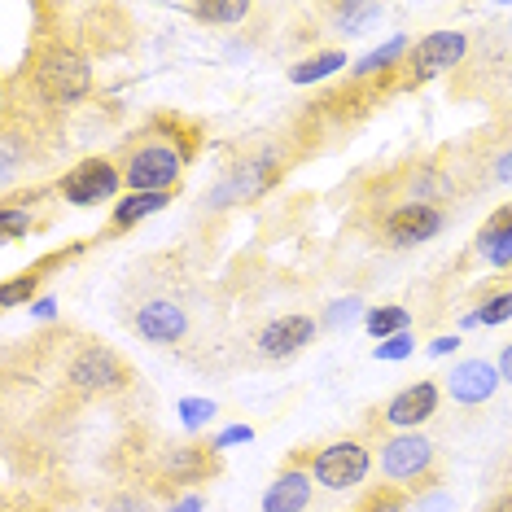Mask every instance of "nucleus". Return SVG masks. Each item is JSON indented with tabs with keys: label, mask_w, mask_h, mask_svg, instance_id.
I'll list each match as a JSON object with an SVG mask.
<instances>
[{
	"label": "nucleus",
	"mask_w": 512,
	"mask_h": 512,
	"mask_svg": "<svg viewBox=\"0 0 512 512\" xmlns=\"http://www.w3.org/2000/svg\"><path fill=\"white\" fill-rule=\"evenodd\" d=\"M202 145V127L184 114H154L136 127L119 149V171L127 193H180V180L189 171Z\"/></svg>",
	"instance_id": "nucleus-1"
},
{
	"label": "nucleus",
	"mask_w": 512,
	"mask_h": 512,
	"mask_svg": "<svg viewBox=\"0 0 512 512\" xmlns=\"http://www.w3.org/2000/svg\"><path fill=\"white\" fill-rule=\"evenodd\" d=\"M31 88L44 106L71 110L92 92V62L71 40H49L31 57Z\"/></svg>",
	"instance_id": "nucleus-2"
},
{
	"label": "nucleus",
	"mask_w": 512,
	"mask_h": 512,
	"mask_svg": "<svg viewBox=\"0 0 512 512\" xmlns=\"http://www.w3.org/2000/svg\"><path fill=\"white\" fill-rule=\"evenodd\" d=\"M381 477L407 495H425L438 486V451L421 429L416 434H390L381 442Z\"/></svg>",
	"instance_id": "nucleus-3"
},
{
	"label": "nucleus",
	"mask_w": 512,
	"mask_h": 512,
	"mask_svg": "<svg viewBox=\"0 0 512 512\" xmlns=\"http://www.w3.org/2000/svg\"><path fill=\"white\" fill-rule=\"evenodd\" d=\"M132 368L119 351H110L106 342H84L79 351L66 359V386L79 399H114V394L132 390Z\"/></svg>",
	"instance_id": "nucleus-4"
},
{
	"label": "nucleus",
	"mask_w": 512,
	"mask_h": 512,
	"mask_svg": "<svg viewBox=\"0 0 512 512\" xmlns=\"http://www.w3.org/2000/svg\"><path fill=\"white\" fill-rule=\"evenodd\" d=\"M464 53H469V36H464V31H429V36L412 40L403 66L394 71V92L425 88L429 79H438V75H447L451 66H460Z\"/></svg>",
	"instance_id": "nucleus-5"
},
{
	"label": "nucleus",
	"mask_w": 512,
	"mask_h": 512,
	"mask_svg": "<svg viewBox=\"0 0 512 512\" xmlns=\"http://www.w3.org/2000/svg\"><path fill=\"white\" fill-rule=\"evenodd\" d=\"M127 324L136 329V337H145L154 346H180L193 329V307H189V298L162 289V294H145L136 302Z\"/></svg>",
	"instance_id": "nucleus-6"
},
{
	"label": "nucleus",
	"mask_w": 512,
	"mask_h": 512,
	"mask_svg": "<svg viewBox=\"0 0 512 512\" xmlns=\"http://www.w3.org/2000/svg\"><path fill=\"white\" fill-rule=\"evenodd\" d=\"M281 176H285L281 158H276L272 149H263V154H254L246 162H237V167H228L224 176H219V184L211 189V197H206V206H211V211H228V206L254 202V197H263Z\"/></svg>",
	"instance_id": "nucleus-7"
},
{
	"label": "nucleus",
	"mask_w": 512,
	"mask_h": 512,
	"mask_svg": "<svg viewBox=\"0 0 512 512\" xmlns=\"http://www.w3.org/2000/svg\"><path fill=\"white\" fill-rule=\"evenodd\" d=\"M372 473V451L359 438H337L311 456V477L324 491H359Z\"/></svg>",
	"instance_id": "nucleus-8"
},
{
	"label": "nucleus",
	"mask_w": 512,
	"mask_h": 512,
	"mask_svg": "<svg viewBox=\"0 0 512 512\" xmlns=\"http://www.w3.org/2000/svg\"><path fill=\"white\" fill-rule=\"evenodd\" d=\"M123 189V171L114 158H79L71 171L57 176V193L71 206H101L110 197H119Z\"/></svg>",
	"instance_id": "nucleus-9"
},
{
	"label": "nucleus",
	"mask_w": 512,
	"mask_h": 512,
	"mask_svg": "<svg viewBox=\"0 0 512 512\" xmlns=\"http://www.w3.org/2000/svg\"><path fill=\"white\" fill-rule=\"evenodd\" d=\"M219 469H224V460H219V447H206V442H180V447H162V456H158V482L171 486L176 495H180V486H206Z\"/></svg>",
	"instance_id": "nucleus-10"
},
{
	"label": "nucleus",
	"mask_w": 512,
	"mask_h": 512,
	"mask_svg": "<svg viewBox=\"0 0 512 512\" xmlns=\"http://www.w3.org/2000/svg\"><path fill=\"white\" fill-rule=\"evenodd\" d=\"M442 224H447V215L438 211V206L429 202H399L394 211L381 219V232H386V241L394 250H412V246H425V241H434Z\"/></svg>",
	"instance_id": "nucleus-11"
},
{
	"label": "nucleus",
	"mask_w": 512,
	"mask_h": 512,
	"mask_svg": "<svg viewBox=\"0 0 512 512\" xmlns=\"http://www.w3.org/2000/svg\"><path fill=\"white\" fill-rule=\"evenodd\" d=\"M438 403H442L438 381L421 377V381H412V386H403L386 407H381V421H386L390 429H399V434H416L425 421L438 416Z\"/></svg>",
	"instance_id": "nucleus-12"
},
{
	"label": "nucleus",
	"mask_w": 512,
	"mask_h": 512,
	"mask_svg": "<svg viewBox=\"0 0 512 512\" xmlns=\"http://www.w3.org/2000/svg\"><path fill=\"white\" fill-rule=\"evenodd\" d=\"M447 394L456 399L460 407H482L495 399V390L504 386V377H499V368L491 364V359H464V364H456L447 372Z\"/></svg>",
	"instance_id": "nucleus-13"
},
{
	"label": "nucleus",
	"mask_w": 512,
	"mask_h": 512,
	"mask_svg": "<svg viewBox=\"0 0 512 512\" xmlns=\"http://www.w3.org/2000/svg\"><path fill=\"white\" fill-rule=\"evenodd\" d=\"M316 477L311 469H302V460H289L281 473L272 477V486L263 491V512H307L311 495H316Z\"/></svg>",
	"instance_id": "nucleus-14"
},
{
	"label": "nucleus",
	"mask_w": 512,
	"mask_h": 512,
	"mask_svg": "<svg viewBox=\"0 0 512 512\" xmlns=\"http://www.w3.org/2000/svg\"><path fill=\"white\" fill-rule=\"evenodd\" d=\"M316 333H320V324L311 316H302V311H294V316H276L259 337V355L263 359H294L302 346H311Z\"/></svg>",
	"instance_id": "nucleus-15"
},
{
	"label": "nucleus",
	"mask_w": 512,
	"mask_h": 512,
	"mask_svg": "<svg viewBox=\"0 0 512 512\" xmlns=\"http://www.w3.org/2000/svg\"><path fill=\"white\" fill-rule=\"evenodd\" d=\"M171 197L176 193H123L110 211V232H132L141 219L158 215L162 206H171Z\"/></svg>",
	"instance_id": "nucleus-16"
},
{
	"label": "nucleus",
	"mask_w": 512,
	"mask_h": 512,
	"mask_svg": "<svg viewBox=\"0 0 512 512\" xmlns=\"http://www.w3.org/2000/svg\"><path fill=\"white\" fill-rule=\"evenodd\" d=\"M184 9H189V18L206 22V27H241L254 14L250 0H206V5H184Z\"/></svg>",
	"instance_id": "nucleus-17"
},
{
	"label": "nucleus",
	"mask_w": 512,
	"mask_h": 512,
	"mask_svg": "<svg viewBox=\"0 0 512 512\" xmlns=\"http://www.w3.org/2000/svg\"><path fill=\"white\" fill-rule=\"evenodd\" d=\"M346 66V53L342 49H324V53H311V57H302V62L289 66V84H320V79H329L337 75Z\"/></svg>",
	"instance_id": "nucleus-18"
},
{
	"label": "nucleus",
	"mask_w": 512,
	"mask_h": 512,
	"mask_svg": "<svg viewBox=\"0 0 512 512\" xmlns=\"http://www.w3.org/2000/svg\"><path fill=\"white\" fill-rule=\"evenodd\" d=\"M324 14H329L333 31H342V36H359V31H368L372 22L386 14V9H381V5H359V0H346V5H329Z\"/></svg>",
	"instance_id": "nucleus-19"
},
{
	"label": "nucleus",
	"mask_w": 512,
	"mask_h": 512,
	"mask_svg": "<svg viewBox=\"0 0 512 512\" xmlns=\"http://www.w3.org/2000/svg\"><path fill=\"white\" fill-rule=\"evenodd\" d=\"M40 285H44V267H27V272H18V276H9L5 285H0V302H5L9 311L18 307V302H31L40 294Z\"/></svg>",
	"instance_id": "nucleus-20"
},
{
	"label": "nucleus",
	"mask_w": 512,
	"mask_h": 512,
	"mask_svg": "<svg viewBox=\"0 0 512 512\" xmlns=\"http://www.w3.org/2000/svg\"><path fill=\"white\" fill-rule=\"evenodd\" d=\"M364 324H368V333L377 337V342H386V337L407 333L412 316H407L403 307H372V311H364Z\"/></svg>",
	"instance_id": "nucleus-21"
},
{
	"label": "nucleus",
	"mask_w": 512,
	"mask_h": 512,
	"mask_svg": "<svg viewBox=\"0 0 512 512\" xmlns=\"http://www.w3.org/2000/svg\"><path fill=\"white\" fill-rule=\"evenodd\" d=\"M512 320V289H499L482 302V307L473 311V316H464V324H486V329H495V324H508Z\"/></svg>",
	"instance_id": "nucleus-22"
},
{
	"label": "nucleus",
	"mask_w": 512,
	"mask_h": 512,
	"mask_svg": "<svg viewBox=\"0 0 512 512\" xmlns=\"http://www.w3.org/2000/svg\"><path fill=\"white\" fill-rule=\"evenodd\" d=\"M364 508L368 512H412V495L399 491V486H381V491H368Z\"/></svg>",
	"instance_id": "nucleus-23"
},
{
	"label": "nucleus",
	"mask_w": 512,
	"mask_h": 512,
	"mask_svg": "<svg viewBox=\"0 0 512 512\" xmlns=\"http://www.w3.org/2000/svg\"><path fill=\"white\" fill-rule=\"evenodd\" d=\"M508 232H512V202H504L482 228H477V254H482L486 246H495L499 237H508Z\"/></svg>",
	"instance_id": "nucleus-24"
},
{
	"label": "nucleus",
	"mask_w": 512,
	"mask_h": 512,
	"mask_svg": "<svg viewBox=\"0 0 512 512\" xmlns=\"http://www.w3.org/2000/svg\"><path fill=\"white\" fill-rule=\"evenodd\" d=\"M31 228H36V219H31V211H22V206H0V237H5V241L27 237Z\"/></svg>",
	"instance_id": "nucleus-25"
},
{
	"label": "nucleus",
	"mask_w": 512,
	"mask_h": 512,
	"mask_svg": "<svg viewBox=\"0 0 512 512\" xmlns=\"http://www.w3.org/2000/svg\"><path fill=\"white\" fill-rule=\"evenodd\" d=\"M106 512H158V508L145 491H114L106 499Z\"/></svg>",
	"instance_id": "nucleus-26"
},
{
	"label": "nucleus",
	"mask_w": 512,
	"mask_h": 512,
	"mask_svg": "<svg viewBox=\"0 0 512 512\" xmlns=\"http://www.w3.org/2000/svg\"><path fill=\"white\" fill-rule=\"evenodd\" d=\"M180 416H184V425H189V429H202V425H211L215 403L211 399H184L180 403Z\"/></svg>",
	"instance_id": "nucleus-27"
},
{
	"label": "nucleus",
	"mask_w": 512,
	"mask_h": 512,
	"mask_svg": "<svg viewBox=\"0 0 512 512\" xmlns=\"http://www.w3.org/2000/svg\"><path fill=\"white\" fill-rule=\"evenodd\" d=\"M359 311H364V302L359 298H346V302H333L329 307V316H324V324H329V329H342V324H351Z\"/></svg>",
	"instance_id": "nucleus-28"
},
{
	"label": "nucleus",
	"mask_w": 512,
	"mask_h": 512,
	"mask_svg": "<svg viewBox=\"0 0 512 512\" xmlns=\"http://www.w3.org/2000/svg\"><path fill=\"white\" fill-rule=\"evenodd\" d=\"M372 355H377V359H386V364H394V359H407V355H412V337H407V333H399V337H386V342H381Z\"/></svg>",
	"instance_id": "nucleus-29"
},
{
	"label": "nucleus",
	"mask_w": 512,
	"mask_h": 512,
	"mask_svg": "<svg viewBox=\"0 0 512 512\" xmlns=\"http://www.w3.org/2000/svg\"><path fill=\"white\" fill-rule=\"evenodd\" d=\"M416 512H451V495L442 486H434V491L416 495Z\"/></svg>",
	"instance_id": "nucleus-30"
},
{
	"label": "nucleus",
	"mask_w": 512,
	"mask_h": 512,
	"mask_svg": "<svg viewBox=\"0 0 512 512\" xmlns=\"http://www.w3.org/2000/svg\"><path fill=\"white\" fill-rule=\"evenodd\" d=\"M482 259L491 263V267H512V232H508V237H499L495 246H486Z\"/></svg>",
	"instance_id": "nucleus-31"
},
{
	"label": "nucleus",
	"mask_w": 512,
	"mask_h": 512,
	"mask_svg": "<svg viewBox=\"0 0 512 512\" xmlns=\"http://www.w3.org/2000/svg\"><path fill=\"white\" fill-rule=\"evenodd\" d=\"M250 438H254V434H250L246 425H232V429H224V434H219L215 447H232V442H250Z\"/></svg>",
	"instance_id": "nucleus-32"
},
{
	"label": "nucleus",
	"mask_w": 512,
	"mask_h": 512,
	"mask_svg": "<svg viewBox=\"0 0 512 512\" xmlns=\"http://www.w3.org/2000/svg\"><path fill=\"white\" fill-rule=\"evenodd\" d=\"M202 504H206L202 495H180V499H171L167 512H202Z\"/></svg>",
	"instance_id": "nucleus-33"
},
{
	"label": "nucleus",
	"mask_w": 512,
	"mask_h": 512,
	"mask_svg": "<svg viewBox=\"0 0 512 512\" xmlns=\"http://www.w3.org/2000/svg\"><path fill=\"white\" fill-rule=\"evenodd\" d=\"M495 184H512V149L495 158Z\"/></svg>",
	"instance_id": "nucleus-34"
},
{
	"label": "nucleus",
	"mask_w": 512,
	"mask_h": 512,
	"mask_svg": "<svg viewBox=\"0 0 512 512\" xmlns=\"http://www.w3.org/2000/svg\"><path fill=\"white\" fill-rule=\"evenodd\" d=\"M495 368H499V377H504V386H512V342L499 351V359H495Z\"/></svg>",
	"instance_id": "nucleus-35"
},
{
	"label": "nucleus",
	"mask_w": 512,
	"mask_h": 512,
	"mask_svg": "<svg viewBox=\"0 0 512 512\" xmlns=\"http://www.w3.org/2000/svg\"><path fill=\"white\" fill-rule=\"evenodd\" d=\"M460 346V337L451 333V337H434V342H429V355H451Z\"/></svg>",
	"instance_id": "nucleus-36"
},
{
	"label": "nucleus",
	"mask_w": 512,
	"mask_h": 512,
	"mask_svg": "<svg viewBox=\"0 0 512 512\" xmlns=\"http://www.w3.org/2000/svg\"><path fill=\"white\" fill-rule=\"evenodd\" d=\"M482 512H512V495H499V499H491Z\"/></svg>",
	"instance_id": "nucleus-37"
},
{
	"label": "nucleus",
	"mask_w": 512,
	"mask_h": 512,
	"mask_svg": "<svg viewBox=\"0 0 512 512\" xmlns=\"http://www.w3.org/2000/svg\"><path fill=\"white\" fill-rule=\"evenodd\" d=\"M31 311H36V316H40V320H49V316H53V311H57V307H53V298H40V302H36V307H31Z\"/></svg>",
	"instance_id": "nucleus-38"
},
{
	"label": "nucleus",
	"mask_w": 512,
	"mask_h": 512,
	"mask_svg": "<svg viewBox=\"0 0 512 512\" xmlns=\"http://www.w3.org/2000/svg\"><path fill=\"white\" fill-rule=\"evenodd\" d=\"M351 512H368V508H364V504H359V508H351Z\"/></svg>",
	"instance_id": "nucleus-39"
}]
</instances>
